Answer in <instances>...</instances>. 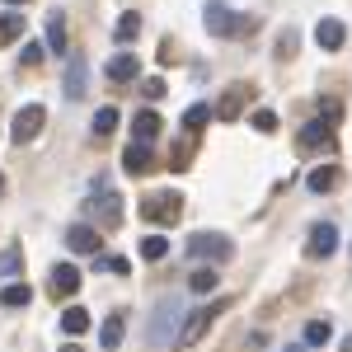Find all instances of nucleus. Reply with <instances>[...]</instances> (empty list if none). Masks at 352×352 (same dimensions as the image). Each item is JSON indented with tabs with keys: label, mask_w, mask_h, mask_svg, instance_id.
Wrapping results in <instances>:
<instances>
[{
	"label": "nucleus",
	"mask_w": 352,
	"mask_h": 352,
	"mask_svg": "<svg viewBox=\"0 0 352 352\" xmlns=\"http://www.w3.org/2000/svg\"><path fill=\"white\" fill-rule=\"evenodd\" d=\"M226 305H230V300H212V305L188 310V315H184V329H179V338H174V343H179V348H197V343L212 333V324H217V315L226 310Z\"/></svg>",
	"instance_id": "f257e3e1"
},
{
	"label": "nucleus",
	"mask_w": 352,
	"mask_h": 352,
	"mask_svg": "<svg viewBox=\"0 0 352 352\" xmlns=\"http://www.w3.org/2000/svg\"><path fill=\"white\" fill-rule=\"evenodd\" d=\"M188 254H192V258H202V263H212V268H217V263H226V258L235 254V244L226 240V235H212V230H197V235L188 240Z\"/></svg>",
	"instance_id": "f03ea898"
},
{
	"label": "nucleus",
	"mask_w": 352,
	"mask_h": 352,
	"mask_svg": "<svg viewBox=\"0 0 352 352\" xmlns=\"http://www.w3.org/2000/svg\"><path fill=\"white\" fill-rule=\"evenodd\" d=\"M43 122H47V109H43V104H24V109L14 113V122H10V141H14V146H28V141H38Z\"/></svg>",
	"instance_id": "7ed1b4c3"
},
{
	"label": "nucleus",
	"mask_w": 352,
	"mask_h": 352,
	"mask_svg": "<svg viewBox=\"0 0 352 352\" xmlns=\"http://www.w3.org/2000/svg\"><path fill=\"white\" fill-rule=\"evenodd\" d=\"M141 217L155 221V226H174V221L184 217V197H179V192H151V197L141 202Z\"/></svg>",
	"instance_id": "20e7f679"
},
{
	"label": "nucleus",
	"mask_w": 352,
	"mask_h": 352,
	"mask_svg": "<svg viewBox=\"0 0 352 352\" xmlns=\"http://www.w3.org/2000/svg\"><path fill=\"white\" fill-rule=\"evenodd\" d=\"M296 151L300 155H324V151H333V127L329 122H305L296 132Z\"/></svg>",
	"instance_id": "39448f33"
},
{
	"label": "nucleus",
	"mask_w": 352,
	"mask_h": 352,
	"mask_svg": "<svg viewBox=\"0 0 352 352\" xmlns=\"http://www.w3.org/2000/svg\"><path fill=\"white\" fill-rule=\"evenodd\" d=\"M61 89H66V99H85L89 94V61L80 52L66 56V80H61Z\"/></svg>",
	"instance_id": "423d86ee"
},
{
	"label": "nucleus",
	"mask_w": 352,
	"mask_h": 352,
	"mask_svg": "<svg viewBox=\"0 0 352 352\" xmlns=\"http://www.w3.org/2000/svg\"><path fill=\"white\" fill-rule=\"evenodd\" d=\"M249 94H254L249 85H230L217 104H212V118H217V122H235V118L244 113V104H249Z\"/></svg>",
	"instance_id": "0eeeda50"
},
{
	"label": "nucleus",
	"mask_w": 352,
	"mask_h": 352,
	"mask_svg": "<svg viewBox=\"0 0 352 352\" xmlns=\"http://www.w3.org/2000/svg\"><path fill=\"white\" fill-rule=\"evenodd\" d=\"M207 28H212L217 38H235L244 28V19H235V10H230L226 0H212V5H207Z\"/></svg>",
	"instance_id": "6e6552de"
},
{
	"label": "nucleus",
	"mask_w": 352,
	"mask_h": 352,
	"mask_svg": "<svg viewBox=\"0 0 352 352\" xmlns=\"http://www.w3.org/2000/svg\"><path fill=\"white\" fill-rule=\"evenodd\" d=\"M338 249V230L329 226V221H320V226H310V240H305V254L310 258H329Z\"/></svg>",
	"instance_id": "1a4fd4ad"
},
{
	"label": "nucleus",
	"mask_w": 352,
	"mask_h": 352,
	"mask_svg": "<svg viewBox=\"0 0 352 352\" xmlns=\"http://www.w3.org/2000/svg\"><path fill=\"white\" fill-rule=\"evenodd\" d=\"M66 249H71V254H99V230L85 226V221L66 226Z\"/></svg>",
	"instance_id": "9d476101"
},
{
	"label": "nucleus",
	"mask_w": 352,
	"mask_h": 352,
	"mask_svg": "<svg viewBox=\"0 0 352 352\" xmlns=\"http://www.w3.org/2000/svg\"><path fill=\"white\" fill-rule=\"evenodd\" d=\"M315 43H320L324 52H338V47L348 43V28H343V19H320V24H315Z\"/></svg>",
	"instance_id": "9b49d317"
},
{
	"label": "nucleus",
	"mask_w": 352,
	"mask_h": 352,
	"mask_svg": "<svg viewBox=\"0 0 352 352\" xmlns=\"http://www.w3.org/2000/svg\"><path fill=\"white\" fill-rule=\"evenodd\" d=\"M80 292V268L76 263H56L52 268V296L61 300V296H76Z\"/></svg>",
	"instance_id": "f8f14e48"
},
{
	"label": "nucleus",
	"mask_w": 352,
	"mask_h": 352,
	"mask_svg": "<svg viewBox=\"0 0 352 352\" xmlns=\"http://www.w3.org/2000/svg\"><path fill=\"white\" fill-rule=\"evenodd\" d=\"M94 212H99V226H104V230H113V226L122 221V197H118L113 188H104L99 197H94Z\"/></svg>",
	"instance_id": "ddd939ff"
},
{
	"label": "nucleus",
	"mask_w": 352,
	"mask_h": 352,
	"mask_svg": "<svg viewBox=\"0 0 352 352\" xmlns=\"http://www.w3.org/2000/svg\"><path fill=\"white\" fill-rule=\"evenodd\" d=\"M155 136H160V113L141 109V113H136V122H132V141H136V146H151Z\"/></svg>",
	"instance_id": "4468645a"
},
{
	"label": "nucleus",
	"mask_w": 352,
	"mask_h": 352,
	"mask_svg": "<svg viewBox=\"0 0 352 352\" xmlns=\"http://www.w3.org/2000/svg\"><path fill=\"white\" fill-rule=\"evenodd\" d=\"M122 169H127V174H151V169H155V160H151V146H127V151H122Z\"/></svg>",
	"instance_id": "2eb2a0df"
},
{
	"label": "nucleus",
	"mask_w": 352,
	"mask_h": 352,
	"mask_svg": "<svg viewBox=\"0 0 352 352\" xmlns=\"http://www.w3.org/2000/svg\"><path fill=\"white\" fill-rule=\"evenodd\" d=\"M169 320H179V300H160V310H155V329H151V343L155 348L169 343Z\"/></svg>",
	"instance_id": "dca6fc26"
},
{
	"label": "nucleus",
	"mask_w": 352,
	"mask_h": 352,
	"mask_svg": "<svg viewBox=\"0 0 352 352\" xmlns=\"http://www.w3.org/2000/svg\"><path fill=\"white\" fill-rule=\"evenodd\" d=\"M85 329H89V310H85V305H66V310H61V333H66V338H80Z\"/></svg>",
	"instance_id": "f3484780"
},
{
	"label": "nucleus",
	"mask_w": 352,
	"mask_h": 352,
	"mask_svg": "<svg viewBox=\"0 0 352 352\" xmlns=\"http://www.w3.org/2000/svg\"><path fill=\"white\" fill-rule=\"evenodd\" d=\"M28 300H33V287H28V282H5V287H0V305H5V310H24Z\"/></svg>",
	"instance_id": "a211bd4d"
},
{
	"label": "nucleus",
	"mask_w": 352,
	"mask_h": 352,
	"mask_svg": "<svg viewBox=\"0 0 352 352\" xmlns=\"http://www.w3.org/2000/svg\"><path fill=\"white\" fill-rule=\"evenodd\" d=\"M122 333H127V320H122V315H109V320H104V329H99V348H104V352H118Z\"/></svg>",
	"instance_id": "6ab92c4d"
},
{
	"label": "nucleus",
	"mask_w": 352,
	"mask_h": 352,
	"mask_svg": "<svg viewBox=\"0 0 352 352\" xmlns=\"http://www.w3.org/2000/svg\"><path fill=\"white\" fill-rule=\"evenodd\" d=\"M136 71H141L136 52H118V56L109 61V80H136Z\"/></svg>",
	"instance_id": "aec40b11"
},
{
	"label": "nucleus",
	"mask_w": 352,
	"mask_h": 352,
	"mask_svg": "<svg viewBox=\"0 0 352 352\" xmlns=\"http://www.w3.org/2000/svg\"><path fill=\"white\" fill-rule=\"evenodd\" d=\"M305 188H310V192H329V188H338V169H333V164H320V169H310Z\"/></svg>",
	"instance_id": "412c9836"
},
{
	"label": "nucleus",
	"mask_w": 352,
	"mask_h": 352,
	"mask_svg": "<svg viewBox=\"0 0 352 352\" xmlns=\"http://www.w3.org/2000/svg\"><path fill=\"white\" fill-rule=\"evenodd\" d=\"M14 38H24V14H19V10L0 14V47H10Z\"/></svg>",
	"instance_id": "4be33fe9"
},
{
	"label": "nucleus",
	"mask_w": 352,
	"mask_h": 352,
	"mask_svg": "<svg viewBox=\"0 0 352 352\" xmlns=\"http://www.w3.org/2000/svg\"><path fill=\"white\" fill-rule=\"evenodd\" d=\"M113 33H118V43H136V38H141V14H136V10H122V19H118Z\"/></svg>",
	"instance_id": "5701e85b"
},
{
	"label": "nucleus",
	"mask_w": 352,
	"mask_h": 352,
	"mask_svg": "<svg viewBox=\"0 0 352 352\" xmlns=\"http://www.w3.org/2000/svg\"><path fill=\"white\" fill-rule=\"evenodd\" d=\"M19 272H24V249L10 244V249L0 254V277H19Z\"/></svg>",
	"instance_id": "b1692460"
},
{
	"label": "nucleus",
	"mask_w": 352,
	"mask_h": 352,
	"mask_svg": "<svg viewBox=\"0 0 352 352\" xmlns=\"http://www.w3.org/2000/svg\"><path fill=\"white\" fill-rule=\"evenodd\" d=\"M207 122H212V104H192V109L184 113V127H188V136H197Z\"/></svg>",
	"instance_id": "393cba45"
},
{
	"label": "nucleus",
	"mask_w": 352,
	"mask_h": 352,
	"mask_svg": "<svg viewBox=\"0 0 352 352\" xmlns=\"http://www.w3.org/2000/svg\"><path fill=\"white\" fill-rule=\"evenodd\" d=\"M47 52H66V19H61V14H52V19H47Z\"/></svg>",
	"instance_id": "a878e982"
},
{
	"label": "nucleus",
	"mask_w": 352,
	"mask_h": 352,
	"mask_svg": "<svg viewBox=\"0 0 352 352\" xmlns=\"http://www.w3.org/2000/svg\"><path fill=\"white\" fill-rule=\"evenodd\" d=\"M164 254H169V240H164V235H146V240H141V258H146V263H160Z\"/></svg>",
	"instance_id": "bb28decb"
},
{
	"label": "nucleus",
	"mask_w": 352,
	"mask_h": 352,
	"mask_svg": "<svg viewBox=\"0 0 352 352\" xmlns=\"http://www.w3.org/2000/svg\"><path fill=\"white\" fill-rule=\"evenodd\" d=\"M217 282H221V277H217V268H197V272L188 277V287L197 292V296H207V292H217Z\"/></svg>",
	"instance_id": "cd10ccee"
},
{
	"label": "nucleus",
	"mask_w": 352,
	"mask_h": 352,
	"mask_svg": "<svg viewBox=\"0 0 352 352\" xmlns=\"http://www.w3.org/2000/svg\"><path fill=\"white\" fill-rule=\"evenodd\" d=\"M113 132H118V109L104 104V109L94 113V136H113Z\"/></svg>",
	"instance_id": "c85d7f7f"
},
{
	"label": "nucleus",
	"mask_w": 352,
	"mask_h": 352,
	"mask_svg": "<svg viewBox=\"0 0 352 352\" xmlns=\"http://www.w3.org/2000/svg\"><path fill=\"white\" fill-rule=\"evenodd\" d=\"M329 338H333L329 320H310V324H305V348H320V343H329Z\"/></svg>",
	"instance_id": "c756f323"
},
{
	"label": "nucleus",
	"mask_w": 352,
	"mask_h": 352,
	"mask_svg": "<svg viewBox=\"0 0 352 352\" xmlns=\"http://www.w3.org/2000/svg\"><path fill=\"white\" fill-rule=\"evenodd\" d=\"M249 127H254V132H263V136H272V132H277V113H272V109H258L254 118H249Z\"/></svg>",
	"instance_id": "7c9ffc66"
},
{
	"label": "nucleus",
	"mask_w": 352,
	"mask_h": 352,
	"mask_svg": "<svg viewBox=\"0 0 352 352\" xmlns=\"http://www.w3.org/2000/svg\"><path fill=\"white\" fill-rule=\"evenodd\" d=\"M277 56H282V61H292V56H296V33H292V28H282V33H277Z\"/></svg>",
	"instance_id": "2f4dec72"
},
{
	"label": "nucleus",
	"mask_w": 352,
	"mask_h": 352,
	"mask_svg": "<svg viewBox=\"0 0 352 352\" xmlns=\"http://www.w3.org/2000/svg\"><path fill=\"white\" fill-rule=\"evenodd\" d=\"M43 52H47L43 43H24V52H19V61H24V66H38V61H43Z\"/></svg>",
	"instance_id": "473e14b6"
},
{
	"label": "nucleus",
	"mask_w": 352,
	"mask_h": 352,
	"mask_svg": "<svg viewBox=\"0 0 352 352\" xmlns=\"http://www.w3.org/2000/svg\"><path fill=\"white\" fill-rule=\"evenodd\" d=\"M141 94H146V99H160V94H164V80H160V76H151V80L141 85Z\"/></svg>",
	"instance_id": "72a5a7b5"
},
{
	"label": "nucleus",
	"mask_w": 352,
	"mask_h": 352,
	"mask_svg": "<svg viewBox=\"0 0 352 352\" xmlns=\"http://www.w3.org/2000/svg\"><path fill=\"white\" fill-rule=\"evenodd\" d=\"M61 352H80V343H66V348H61Z\"/></svg>",
	"instance_id": "f704fd0d"
},
{
	"label": "nucleus",
	"mask_w": 352,
	"mask_h": 352,
	"mask_svg": "<svg viewBox=\"0 0 352 352\" xmlns=\"http://www.w3.org/2000/svg\"><path fill=\"white\" fill-rule=\"evenodd\" d=\"M343 352H352V333H348V338H343Z\"/></svg>",
	"instance_id": "c9c22d12"
},
{
	"label": "nucleus",
	"mask_w": 352,
	"mask_h": 352,
	"mask_svg": "<svg viewBox=\"0 0 352 352\" xmlns=\"http://www.w3.org/2000/svg\"><path fill=\"white\" fill-rule=\"evenodd\" d=\"M287 352H305V343H292V348H287Z\"/></svg>",
	"instance_id": "e433bc0d"
},
{
	"label": "nucleus",
	"mask_w": 352,
	"mask_h": 352,
	"mask_svg": "<svg viewBox=\"0 0 352 352\" xmlns=\"http://www.w3.org/2000/svg\"><path fill=\"white\" fill-rule=\"evenodd\" d=\"M5 5H28V0H5Z\"/></svg>",
	"instance_id": "4c0bfd02"
},
{
	"label": "nucleus",
	"mask_w": 352,
	"mask_h": 352,
	"mask_svg": "<svg viewBox=\"0 0 352 352\" xmlns=\"http://www.w3.org/2000/svg\"><path fill=\"white\" fill-rule=\"evenodd\" d=\"M0 192H5V179H0Z\"/></svg>",
	"instance_id": "58836bf2"
}]
</instances>
